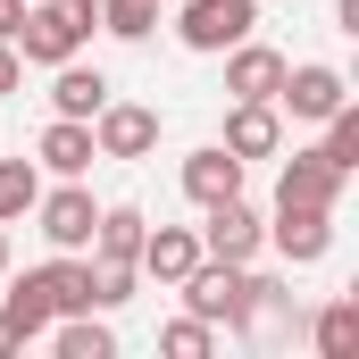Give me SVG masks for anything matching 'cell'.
I'll return each instance as SVG.
<instances>
[{
    "label": "cell",
    "mask_w": 359,
    "mask_h": 359,
    "mask_svg": "<svg viewBox=\"0 0 359 359\" xmlns=\"http://www.w3.org/2000/svg\"><path fill=\"white\" fill-rule=\"evenodd\" d=\"M343 100H351V84H343V67H326V59L284 67V92H276V109H292V117H309V126H326Z\"/></svg>",
    "instance_id": "7"
},
{
    "label": "cell",
    "mask_w": 359,
    "mask_h": 359,
    "mask_svg": "<svg viewBox=\"0 0 359 359\" xmlns=\"http://www.w3.org/2000/svg\"><path fill=\"white\" fill-rule=\"evenodd\" d=\"M226 151H234L243 168L284 151V117H276V100H234V109H226Z\"/></svg>",
    "instance_id": "11"
},
{
    "label": "cell",
    "mask_w": 359,
    "mask_h": 359,
    "mask_svg": "<svg viewBox=\"0 0 359 359\" xmlns=\"http://www.w3.org/2000/svg\"><path fill=\"white\" fill-rule=\"evenodd\" d=\"M17 76H25V59H17V42H0V92H17Z\"/></svg>",
    "instance_id": "24"
},
{
    "label": "cell",
    "mask_w": 359,
    "mask_h": 359,
    "mask_svg": "<svg viewBox=\"0 0 359 359\" xmlns=\"http://www.w3.org/2000/svg\"><path fill=\"white\" fill-rule=\"evenodd\" d=\"M192 268H201V234H192V226H142L134 276H151V284H184Z\"/></svg>",
    "instance_id": "8"
},
{
    "label": "cell",
    "mask_w": 359,
    "mask_h": 359,
    "mask_svg": "<svg viewBox=\"0 0 359 359\" xmlns=\"http://www.w3.org/2000/svg\"><path fill=\"white\" fill-rule=\"evenodd\" d=\"M34 217H42V243H50V251H92V226H100V201H92L84 184L67 176L59 192H42V201H34Z\"/></svg>",
    "instance_id": "6"
},
{
    "label": "cell",
    "mask_w": 359,
    "mask_h": 359,
    "mask_svg": "<svg viewBox=\"0 0 359 359\" xmlns=\"http://www.w3.org/2000/svg\"><path fill=\"white\" fill-rule=\"evenodd\" d=\"M59 359H117V334H109L92 309H76V318L59 326Z\"/></svg>",
    "instance_id": "20"
},
{
    "label": "cell",
    "mask_w": 359,
    "mask_h": 359,
    "mask_svg": "<svg viewBox=\"0 0 359 359\" xmlns=\"http://www.w3.org/2000/svg\"><path fill=\"white\" fill-rule=\"evenodd\" d=\"M309 343H318V359H351V351H359V301H351V292L318 309V326H309Z\"/></svg>",
    "instance_id": "17"
},
{
    "label": "cell",
    "mask_w": 359,
    "mask_h": 359,
    "mask_svg": "<svg viewBox=\"0 0 359 359\" xmlns=\"http://www.w3.org/2000/svg\"><path fill=\"white\" fill-rule=\"evenodd\" d=\"M259 243H268V226H259V209H251L243 192L201 209V259H234V268H251Z\"/></svg>",
    "instance_id": "3"
},
{
    "label": "cell",
    "mask_w": 359,
    "mask_h": 359,
    "mask_svg": "<svg viewBox=\"0 0 359 359\" xmlns=\"http://www.w3.org/2000/svg\"><path fill=\"white\" fill-rule=\"evenodd\" d=\"M100 100H109V76L100 67H84V59H59L50 67V117H100Z\"/></svg>",
    "instance_id": "14"
},
{
    "label": "cell",
    "mask_w": 359,
    "mask_h": 359,
    "mask_svg": "<svg viewBox=\"0 0 359 359\" xmlns=\"http://www.w3.org/2000/svg\"><path fill=\"white\" fill-rule=\"evenodd\" d=\"M284 67H292V59L268 50V42H234V50H226V92H234V100H276V92H284Z\"/></svg>",
    "instance_id": "12"
},
{
    "label": "cell",
    "mask_w": 359,
    "mask_h": 359,
    "mask_svg": "<svg viewBox=\"0 0 359 359\" xmlns=\"http://www.w3.org/2000/svg\"><path fill=\"white\" fill-rule=\"evenodd\" d=\"M100 25V0H25V25H17V59L25 67H59L76 59Z\"/></svg>",
    "instance_id": "1"
},
{
    "label": "cell",
    "mask_w": 359,
    "mask_h": 359,
    "mask_svg": "<svg viewBox=\"0 0 359 359\" xmlns=\"http://www.w3.org/2000/svg\"><path fill=\"white\" fill-rule=\"evenodd\" d=\"M326 159H334L343 176H359V109H351V100L326 117Z\"/></svg>",
    "instance_id": "23"
},
{
    "label": "cell",
    "mask_w": 359,
    "mask_h": 359,
    "mask_svg": "<svg viewBox=\"0 0 359 359\" xmlns=\"http://www.w3.org/2000/svg\"><path fill=\"white\" fill-rule=\"evenodd\" d=\"M151 25H159V0H100V34L117 42H151Z\"/></svg>",
    "instance_id": "21"
},
{
    "label": "cell",
    "mask_w": 359,
    "mask_h": 359,
    "mask_svg": "<svg viewBox=\"0 0 359 359\" xmlns=\"http://www.w3.org/2000/svg\"><path fill=\"white\" fill-rule=\"evenodd\" d=\"M234 192H243V159H234L226 142H209V151H192V159H184V201H192V209L234 201Z\"/></svg>",
    "instance_id": "13"
},
{
    "label": "cell",
    "mask_w": 359,
    "mask_h": 359,
    "mask_svg": "<svg viewBox=\"0 0 359 359\" xmlns=\"http://www.w3.org/2000/svg\"><path fill=\"white\" fill-rule=\"evenodd\" d=\"M34 201H42V168L34 159H0V226L34 217Z\"/></svg>",
    "instance_id": "19"
},
{
    "label": "cell",
    "mask_w": 359,
    "mask_h": 359,
    "mask_svg": "<svg viewBox=\"0 0 359 359\" xmlns=\"http://www.w3.org/2000/svg\"><path fill=\"white\" fill-rule=\"evenodd\" d=\"M92 151H100V159H151V151H159V109H142V100H100Z\"/></svg>",
    "instance_id": "4"
},
{
    "label": "cell",
    "mask_w": 359,
    "mask_h": 359,
    "mask_svg": "<svg viewBox=\"0 0 359 359\" xmlns=\"http://www.w3.org/2000/svg\"><path fill=\"white\" fill-rule=\"evenodd\" d=\"M17 25H25V0H0V42H17Z\"/></svg>",
    "instance_id": "25"
},
{
    "label": "cell",
    "mask_w": 359,
    "mask_h": 359,
    "mask_svg": "<svg viewBox=\"0 0 359 359\" xmlns=\"http://www.w3.org/2000/svg\"><path fill=\"white\" fill-rule=\"evenodd\" d=\"M8 351H17V326H8V318H0V359H8Z\"/></svg>",
    "instance_id": "26"
},
{
    "label": "cell",
    "mask_w": 359,
    "mask_h": 359,
    "mask_svg": "<svg viewBox=\"0 0 359 359\" xmlns=\"http://www.w3.org/2000/svg\"><path fill=\"white\" fill-rule=\"evenodd\" d=\"M343 168H334V159H326V151H292V159H284V176H276V201H301V209H334V201H343Z\"/></svg>",
    "instance_id": "10"
},
{
    "label": "cell",
    "mask_w": 359,
    "mask_h": 359,
    "mask_svg": "<svg viewBox=\"0 0 359 359\" xmlns=\"http://www.w3.org/2000/svg\"><path fill=\"white\" fill-rule=\"evenodd\" d=\"M268 243L292 259V268H309V259H326V243H334V209H301V201H276V226Z\"/></svg>",
    "instance_id": "9"
},
{
    "label": "cell",
    "mask_w": 359,
    "mask_h": 359,
    "mask_svg": "<svg viewBox=\"0 0 359 359\" xmlns=\"http://www.w3.org/2000/svg\"><path fill=\"white\" fill-rule=\"evenodd\" d=\"M251 25H259V0H184V50H234V42H251Z\"/></svg>",
    "instance_id": "5"
},
{
    "label": "cell",
    "mask_w": 359,
    "mask_h": 359,
    "mask_svg": "<svg viewBox=\"0 0 359 359\" xmlns=\"http://www.w3.org/2000/svg\"><path fill=\"white\" fill-rule=\"evenodd\" d=\"M0 276H8V226H0Z\"/></svg>",
    "instance_id": "27"
},
{
    "label": "cell",
    "mask_w": 359,
    "mask_h": 359,
    "mask_svg": "<svg viewBox=\"0 0 359 359\" xmlns=\"http://www.w3.org/2000/svg\"><path fill=\"white\" fill-rule=\"evenodd\" d=\"M176 292H184L192 318H209V326H243V309H251V268H234V259H201Z\"/></svg>",
    "instance_id": "2"
},
{
    "label": "cell",
    "mask_w": 359,
    "mask_h": 359,
    "mask_svg": "<svg viewBox=\"0 0 359 359\" xmlns=\"http://www.w3.org/2000/svg\"><path fill=\"white\" fill-rule=\"evenodd\" d=\"M159 351H168V359H209V351H217V326H209V318H192V309H184L176 326H168V334H159Z\"/></svg>",
    "instance_id": "22"
},
{
    "label": "cell",
    "mask_w": 359,
    "mask_h": 359,
    "mask_svg": "<svg viewBox=\"0 0 359 359\" xmlns=\"http://www.w3.org/2000/svg\"><path fill=\"white\" fill-rule=\"evenodd\" d=\"M34 159H42L50 176H84L92 159H100V151H92V126H84V117H50L42 142H34Z\"/></svg>",
    "instance_id": "15"
},
{
    "label": "cell",
    "mask_w": 359,
    "mask_h": 359,
    "mask_svg": "<svg viewBox=\"0 0 359 359\" xmlns=\"http://www.w3.org/2000/svg\"><path fill=\"white\" fill-rule=\"evenodd\" d=\"M134 251H142V209H134V201L100 209V226H92V259H109V268H134Z\"/></svg>",
    "instance_id": "16"
},
{
    "label": "cell",
    "mask_w": 359,
    "mask_h": 359,
    "mask_svg": "<svg viewBox=\"0 0 359 359\" xmlns=\"http://www.w3.org/2000/svg\"><path fill=\"white\" fill-rule=\"evenodd\" d=\"M0 318L17 326V343H34V334H42V326L59 318V309H50V292H42V276H17V284H8V301H0Z\"/></svg>",
    "instance_id": "18"
}]
</instances>
